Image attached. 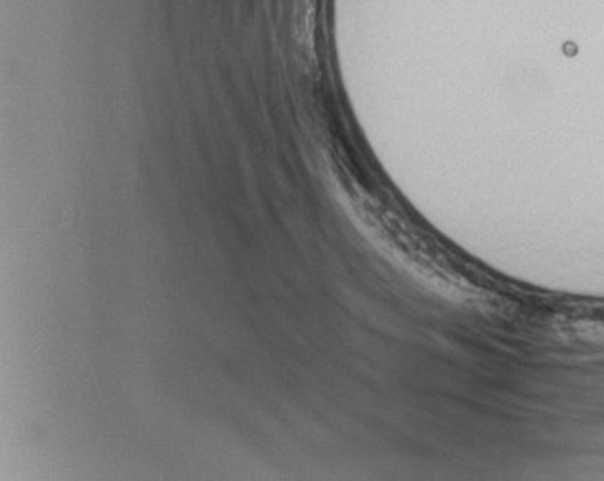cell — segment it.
<instances>
[{
    "mask_svg": "<svg viewBox=\"0 0 604 481\" xmlns=\"http://www.w3.org/2000/svg\"><path fill=\"white\" fill-rule=\"evenodd\" d=\"M580 335L589 340H604V321H585L580 323Z\"/></svg>",
    "mask_w": 604,
    "mask_h": 481,
    "instance_id": "6da1fadb",
    "label": "cell"
}]
</instances>
